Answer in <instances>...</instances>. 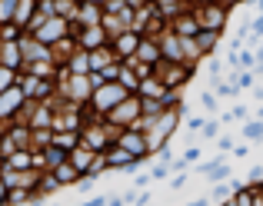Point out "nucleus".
<instances>
[{"label":"nucleus","mask_w":263,"mask_h":206,"mask_svg":"<svg viewBox=\"0 0 263 206\" xmlns=\"http://www.w3.org/2000/svg\"><path fill=\"white\" fill-rule=\"evenodd\" d=\"M190 206H206V203H203V200H197V203H190Z\"/></svg>","instance_id":"f257e3e1"}]
</instances>
